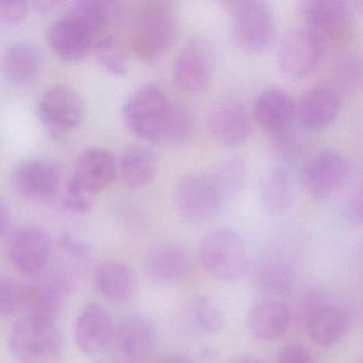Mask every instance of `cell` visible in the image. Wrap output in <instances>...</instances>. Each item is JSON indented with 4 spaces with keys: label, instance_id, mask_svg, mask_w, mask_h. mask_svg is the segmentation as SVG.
<instances>
[{
    "label": "cell",
    "instance_id": "cell-1",
    "mask_svg": "<svg viewBox=\"0 0 363 363\" xmlns=\"http://www.w3.org/2000/svg\"><path fill=\"white\" fill-rule=\"evenodd\" d=\"M116 5L103 0H82L55 21L48 29V41L61 60L76 62L113 41L110 28L116 16Z\"/></svg>",
    "mask_w": 363,
    "mask_h": 363
},
{
    "label": "cell",
    "instance_id": "cell-2",
    "mask_svg": "<svg viewBox=\"0 0 363 363\" xmlns=\"http://www.w3.org/2000/svg\"><path fill=\"white\" fill-rule=\"evenodd\" d=\"M177 33V18L173 4L169 1H146L135 16L133 28V52L144 61L160 58L173 44Z\"/></svg>",
    "mask_w": 363,
    "mask_h": 363
},
{
    "label": "cell",
    "instance_id": "cell-3",
    "mask_svg": "<svg viewBox=\"0 0 363 363\" xmlns=\"http://www.w3.org/2000/svg\"><path fill=\"white\" fill-rule=\"evenodd\" d=\"M9 347L18 362H54L62 347V337L56 320L25 315L12 329Z\"/></svg>",
    "mask_w": 363,
    "mask_h": 363
},
{
    "label": "cell",
    "instance_id": "cell-4",
    "mask_svg": "<svg viewBox=\"0 0 363 363\" xmlns=\"http://www.w3.org/2000/svg\"><path fill=\"white\" fill-rule=\"evenodd\" d=\"M237 45L250 55H260L271 46L275 18L267 4L256 0L227 3Z\"/></svg>",
    "mask_w": 363,
    "mask_h": 363
},
{
    "label": "cell",
    "instance_id": "cell-5",
    "mask_svg": "<svg viewBox=\"0 0 363 363\" xmlns=\"http://www.w3.org/2000/svg\"><path fill=\"white\" fill-rule=\"evenodd\" d=\"M199 260L214 277L235 281L248 269V255L242 238L230 229L208 233L199 248Z\"/></svg>",
    "mask_w": 363,
    "mask_h": 363
},
{
    "label": "cell",
    "instance_id": "cell-6",
    "mask_svg": "<svg viewBox=\"0 0 363 363\" xmlns=\"http://www.w3.org/2000/svg\"><path fill=\"white\" fill-rule=\"evenodd\" d=\"M169 106V101L161 89L146 84L128 97L123 108V116L131 133L143 141L156 143L162 140Z\"/></svg>",
    "mask_w": 363,
    "mask_h": 363
},
{
    "label": "cell",
    "instance_id": "cell-7",
    "mask_svg": "<svg viewBox=\"0 0 363 363\" xmlns=\"http://www.w3.org/2000/svg\"><path fill=\"white\" fill-rule=\"evenodd\" d=\"M175 203L182 218L189 222L203 223L220 212L225 201L212 175L193 174L178 182Z\"/></svg>",
    "mask_w": 363,
    "mask_h": 363
},
{
    "label": "cell",
    "instance_id": "cell-8",
    "mask_svg": "<svg viewBox=\"0 0 363 363\" xmlns=\"http://www.w3.org/2000/svg\"><path fill=\"white\" fill-rule=\"evenodd\" d=\"M216 67L213 48L205 40L193 39L178 55L174 65V80L188 94L205 92L211 84Z\"/></svg>",
    "mask_w": 363,
    "mask_h": 363
},
{
    "label": "cell",
    "instance_id": "cell-9",
    "mask_svg": "<svg viewBox=\"0 0 363 363\" xmlns=\"http://www.w3.org/2000/svg\"><path fill=\"white\" fill-rule=\"evenodd\" d=\"M158 333L152 320L141 315L128 316L120 323L112 337L116 363H146L156 348Z\"/></svg>",
    "mask_w": 363,
    "mask_h": 363
},
{
    "label": "cell",
    "instance_id": "cell-10",
    "mask_svg": "<svg viewBox=\"0 0 363 363\" xmlns=\"http://www.w3.org/2000/svg\"><path fill=\"white\" fill-rule=\"evenodd\" d=\"M326 43L307 27L290 31L278 52L280 71L289 78L305 77L320 63Z\"/></svg>",
    "mask_w": 363,
    "mask_h": 363
},
{
    "label": "cell",
    "instance_id": "cell-11",
    "mask_svg": "<svg viewBox=\"0 0 363 363\" xmlns=\"http://www.w3.org/2000/svg\"><path fill=\"white\" fill-rule=\"evenodd\" d=\"M8 255L12 264L21 273L40 275L52 259V239L40 227L31 225L21 227L10 238Z\"/></svg>",
    "mask_w": 363,
    "mask_h": 363
},
{
    "label": "cell",
    "instance_id": "cell-12",
    "mask_svg": "<svg viewBox=\"0 0 363 363\" xmlns=\"http://www.w3.org/2000/svg\"><path fill=\"white\" fill-rule=\"evenodd\" d=\"M347 161L335 150H320L306 162L301 180L306 192L313 199H324L335 194L347 179Z\"/></svg>",
    "mask_w": 363,
    "mask_h": 363
},
{
    "label": "cell",
    "instance_id": "cell-13",
    "mask_svg": "<svg viewBox=\"0 0 363 363\" xmlns=\"http://www.w3.org/2000/svg\"><path fill=\"white\" fill-rule=\"evenodd\" d=\"M301 16L307 28L325 43L344 41L352 29V14L347 4L340 0H308L301 3Z\"/></svg>",
    "mask_w": 363,
    "mask_h": 363
},
{
    "label": "cell",
    "instance_id": "cell-14",
    "mask_svg": "<svg viewBox=\"0 0 363 363\" xmlns=\"http://www.w3.org/2000/svg\"><path fill=\"white\" fill-rule=\"evenodd\" d=\"M38 109L43 124L57 135L74 130L84 120V101L77 92L67 86H54L46 91Z\"/></svg>",
    "mask_w": 363,
    "mask_h": 363
},
{
    "label": "cell",
    "instance_id": "cell-15",
    "mask_svg": "<svg viewBox=\"0 0 363 363\" xmlns=\"http://www.w3.org/2000/svg\"><path fill=\"white\" fill-rule=\"evenodd\" d=\"M72 288V278L63 271H52L23 289L22 307L26 315L56 320Z\"/></svg>",
    "mask_w": 363,
    "mask_h": 363
},
{
    "label": "cell",
    "instance_id": "cell-16",
    "mask_svg": "<svg viewBox=\"0 0 363 363\" xmlns=\"http://www.w3.org/2000/svg\"><path fill=\"white\" fill-rule=\"evenodd\" d=\"M60 175L56 165L43 159H30L16 165L12 184L21 196L30 201H46L58 191Z\"/></svg>",
    "mask_w": 363,
    "mask_h": 363
},
{
    "label": "cell",
    "instance_id": "cell-17",
    "mask_svg": "<svg viewBox=\"0 0 363 363\" xmlns=\"http://www.w3.org/2000/svg\"><path fill=\"white\" fill-rule=\"evenodd\" d=\"M118 175V161L111 152L91 147L78 157L72 179L84 192L93 195L106 190Z\"/></svg>",
    "mask_w": 363,
    "mask_h": 363
},
{
    "label": "cell",
    "instance_id": "cell-18",
    "mask_svg": "<svg viewBox=\"0 0 363 363\" xmlns=\"http://www.w3.org/2000/svg\"><path fill=\"white\" fill-rule=\"evenodd\" d=\"M254 116L263 130L274 137H281L291 133L296 120V105L284 91L269 89L257 97Z\"/></svg>",
    "mask_w": 363,
    "mask_h": 363
},
{
    "label": "cell",
    "instance_id": "cell-19",
    "mask_svg": "<svg viewBox=\"0 0 363 363\" xmlns=\"http://www.w3.org/2000/svg\"><path fill=\"white\" fill-rule=\"evenodd\" d=\"M210 130L225 147H237L250 138L252 125L245 108L233 99L220 101L210 113Z\"/></svg>",
    "mask_w": 363,
    "mask_h": 363
},
{
    "label": "cell",
    "instance_id": "cell-20",
    "mask_svg": "<svg viewBox=\"0 0 363 363\" xmlns=\"http://www.w3.org/2000/svg\"><path fill=\"white\" fill-rule=\"evenodd\" d=\"M114 330L116 327L110 312L104 306L92 303L76 320L74 335L82 352L95 354L111 344Z\"/></svg>",
    "mask_w": 363,
    "mask_h": 363
},
{
    "label": "cell",
    "instance_id": "cell-21",
    "mask_svg": "<svg viewBox=\"0 0 363 363\" xmlns=\"http://www.w3.org/2000/svg\"><path fill=\"white\" fill-rule=\"evenodd\" d=\"M292 318V310L284 301L267 297L250 308L246 322L254 337L269 341L284 335Z\"/></svg>",
    "mask_w": 363,
    "mask_h": 363
},
{
    "label": "cell",
    "instance_id": "cell-22",
    "mask_svg": "<svg viewBox=\"0 0 363 363\" xmlns=\"http://www.w3.org/2000/svg\"><path fill=\"white\" fill-rule=\"evenodd\" d=\"M146 275L155 284L172 286L179 284L189 269V258L184 250L173 244L155 246L144 260Z\"/></svg>",
    "mask_w": 363,
    "mask_h": 363
},
{
    "label": "cell",
    "instance_id": "cell-23",
    "mask_svg": "<svg viewBox=\"0 0 363 363\" xmlns=\"http://www.w3.org/2000/svg\"><path fill=\"white\" fill-rule=\"evenodd\" d=\"M340 111L335 92L326 88H313L303 93L296 105V118L303 128L320 131L328 127Z\"/></svg>",
    "mask_w": 363,
    "mask_h": 363
},
{
    "label": "cell",
    "instance_id": "cell-24",
    "mask_svg": "<svg viewBox=\"0 0 363 363\" xmlns=\"http://www.w3.org/2000/svg\"><path fill=\"white\" fill-rule=\"evenodd\" d=\"M294 280L292 265L279 255H264L252 267L255 286L269 298L288 295L292 291Z\"/></svg>",
    "mask_w": 363,
    "mask_h": 363
},
{
    "label": "cell",
    "instance_id": "cell-25",
    "mask_svg": "<svg viewBox=\"0 0 363 363\" xmlns=\"http://www.w3.org/2000/svg\"><path fill=\"white\" fill-rule=\"evenodd\" d=\"M0 67L4 77L13 86L30 84L41 69L39 50L27 42H14L4 50Z\"/></svg>",
    "mask_w": 363,
    "mask_h": 363
},
{
    "label": "cell",
    "instance_id": "cell-26",
    "mask_svg": "<svg viewBox=\"0 0 363 363\" xmlns=\"http://www.w3.org/2000/svg\"><path fill=\"white\" fill-rule=\"evenodd\" d=\"M95 284L99 292L110 301L124 303L135 296L138 280L135 272L124 263L107 261L97 267Z\"/></svg>",
    "mask_w": 363,
    "mask_h": 363
},
{
    "label": "cell",
    "instance_id": "cell-27",
    "mask_svg": "<svg viewBox=\"0 0 363 363\" xmlns=\"http://www.w3.org/2000/svg\"><path fill=\"white\" fill-rule=\"evenodd\" d=\"M157 159L150 148L129 145L118 162V173L127 188L138 190L147 186L156 175Z\"/></svg>",
    "mask_w": 363,
    "mask_h": 363
},
{
    "label": "cell",
    "instance_id": "cell-28",
    "mask_svg": "<svg viewBox=\"0 0 363 363\" xmlns=\"http://www.w3.org/2000/svg\"><path fill=\"white\" fill-rule=\"evenodd\" d=\"M348 325L350 318L345 309L328 303L312 316L305 330L314 343L331 346L343 339Z\"/></svg>",
    "mask_w": 363,
    "mask_h": 363
},
{
    "label": "cell",
    "instance_id": "cell-29",
    "mask_svg": "<svg viewBox=\"0 0 363 363\" xmlns=\"http://www.w3.org/2000/svg\"><path fill=\"white\" fill-rule=\"evenodd\" d=\"M263 206L271 213L286 211L293 201V182L290 169L278 165L269 172L261 184Z\"/></svg>",
    "mask_w": 363,
    "mask_h": 363
},
{
    "label": "cell",
    "instance_id": "cell-30",
    "mask_svg": "<svg viewBox=\"0 0 363 363\" xmlns=\"http://www.w3.org/2000/svg\"><path fill=\"white\" fill-rule=\"evenodd\" d=\"M224 201L238 196L245 188L246 167L240 158L227 159L212 174Z\"/></svg>",
    "mask_w": 363,
    "mask_h": 363
},
{
    "label": "cell",
    "instance_id": "cell-31",
    "mask_svg": "<svg viewBox=\"0 0 363 363\" xmlns=\"http://www.w3.org/2000/svg\"><path fill=\"white\" fill-rule=\"evenodd\" d=\"M194 116L190 108L182 103L169 101L167 118L163 125L162 140L182 143L192 135Z\"/></svg>",
    "mask_w": 363,
    "mask_h": 363
},
{
    "label": "cell",
    "instance_id": "cell-32",
    "mask_svg": "<svg viewBox=\"0 0 363 363\" xmlns=\"http://www.w3.org/2000/svg\"><path fill=\"white\" fill-rule=\"evenodd\" d=\"M191 313L197 326L207 333H216L225 326L224 309L216 298L207 295L193 301Z\"/></svg>",
    "mask_w": 363,
    "mask_h": 363
},
{
    "label": "cell",
    "instance_id": "cell-33",
    "mask_svg": "<svg viewBox=\"0 0 363 363\" xmlns=\"http://www.w3.org/2000/svg\"><path fill=\"white\" fill-rule=\"evenodd\" d=\"M360 77V59L356 55H342L335 60L333 67V78L340 90H354L358 86Z\"/></svg>",
    "mask_w": 363,
    "mask_h": 363
},
{
    "label": "cell",
    "instance_id": "cell-34",
    "mask_svg": "<svg viewBox=\"0 0 363 363\" xmlns=\"http://www.w3.org/2000/svg\"><path fill=\"white\" fill-rule=\"evenodd\" d=\"M23 289L12 278L0 274V318H7L22 307Z\"/></svg>",
    "mask_w": 363,
    "mask_h": 363
},
{
    "label": "cell",
    "instance_id": "cell-35",
    "mask_svg": "<svg viewBox=\"0 0 363 363\" xmlns=\"http://www.w3.org/2000/svg\"><path fill=\"white\" fill-rule=\"evenodd\" d=\"M99 62L110 73L116 76H123L128 69V60L126 55L118 48L114 41L108 42L96 50Z\"/></svg>",
    "mask_w": 363,
    "mask_h": 363
},
{
    "label": "cell",
    "instance_id": "cell-36",
    "mask_svg": "<svg viewBox=\"0 0 363 363\" xmlns=\"http://www.w3.org/2000/svg\"><path fill=\"white\" fill-rule=\"evenodd\" d=\"M328 303L329 301L320 291L312 290L303 296L297 306L296 311H295V318H296L299 328L306 329V326L311 320L312 316Z\"/></svg>",
    "mask_w": 363,
    "mask_h": 363
},
{
    "label": "cell",
    "instance_id": "cell-37",
    "mask_svg": "<svg viewBox=\"0 0 363 363\" xmlns=\"http://www.w3.org/2000/svg\"><path fill=\"white\" fill-rule=\"evenodd\" d=\"M62 206L65 210L73 213L86 214L92 209L93 201L91 195L84 192L72 178H69L67 192L62 199Z\"/></svg>",
    "mask_w": 363,
    "mask_h": 363
},
{
    "label": "cell",
    "instance_id": "cell-38",
    "mask_svg": "<svg viewBox=\"0 0 363 363\" xmlns=\"http://www.w3.org/2000/svg\"><path fill=\"white\" fill-rule=\"evenodd\" d=\"M28 5L24 1L0 0V24L16 25L26 18Z\"/></svg>",
    "mask_w": 363,
    "mask_h": 363
},
{
    "label": "cell",
    "instance_id": "cell-39",
    "mask_svg": "<svg viewBox=\"0 0 363 363\" xmlns=\"http://www.w3.org/2000/svg\"><path fill=\"white\" fill-rule=\"evenodd\" d=\"M343 212L348 222L352 225L360 226L362 224L363 201L360 188L348 195L344 203Z\"/></svg>",
    "mask_w": 363,
    "mask_h": 363
},
{
    "label": "cell",
    "instance_id": "cell-40",
    "mask_svg": "<svg viewBox=\"0 0 363 363\" xmlns=\"http://www.w3.org/2000/svg\"><path fill=\"white\" fill-rule=\"evenodd\" d=\"M278 363H314V360L307 348L290 344L280 352Z\"/></svg>",
    "mask_w": 363,
    "mask_h": 363
},
{
    "label": "cell",
    "instance_id": "cell-41",
    "mask_svg": "<svg viewBox=\"0 0 363 363\" xmlns=\"http://www.w3.org/2000/svg\"><path fill=\"white\" fill-rule=\"evenodd\" d=\"M10 225V211L5 201L0 199V239L7 233Z\"/></svg>",
    "mask_w": 363,
    "mask_h": 363
},
{
    "label": "cell",
    "instance_id": "cell-42",
    "mask_svg": "<svg viewBox=\"0 0 363 363\" xmlns=\"http://www.w3.org/2000/svg\"><path fill=\"white\" fill-rule=\"evenodd\" d=\"M156 363H193L192 360L188 356L184 354H169V356L163 357Z\"/></svg>",
    "mask_w": 363,
    "mask_h": 363
},
{
    "label": "cell",
    "instance_id": "cell-43",
    "mask_svg": "<svg viewBox=\"0 0 363 363\" xmlns=\"http://www.w3.org/2000/svg\"><path fill=\"white\" fill-rule=\"evenodd\" d=\"M230 363H263L260 359L256 358L254 356H240L237 357V358L233 359Z\"/></svg>",
    "mask_w": 363,
    "mask_h": 363
}]
</instances>
